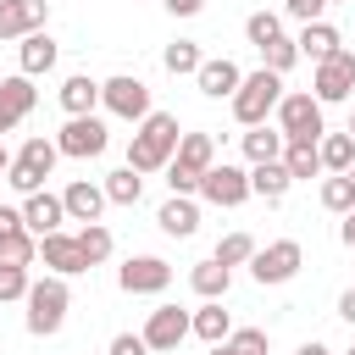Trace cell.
Instances as JSON below:
<instances>
[{
  "label": "cell",
  "instance_id": "21",
  "mask_svg": "<svg viewBox=\"0 0 355 355\" xmlns=\"http://www.w3.org/2000/svg\"><path fill=\"white\" fill-rule=\"evenodd\" d=\"M55 61H61V44H55L50 33H28V39L17 44V72H22V78H44V72H55Z\"/></svg>",
  "mask_w": 355,
  "mask_h": 355
},
{
  "label": "cell",
  "instance_id": "41",
  "mask_svg": "<svg viewBox=\"0 0 355 355\" xmlns=\"http://www.w3.org/2000/svg\"><path fill=\"white\" fill-rule=\"evenodd\" d=\"M105 355H150V344H144V338H139V333H116V338H111V349H105Z\"/></svg>",
  "mask_w": 355,
  "mask_h": 355
},
{
  "label": "cell",
  "instance_id": "9",
  "mask_svg": "<svg viewBox=\"0 0 355 355\" xmlns=\"http://www.w3.org/2000/svg\"><path fill=\"white\" fill-rule=\"evenodd\" d=\"M349 94H355V50H338V55H327V61L311 67V100L322 111L338 105V100H349Z\"/></svg>",
  "mask_w": 355,
  "mask_h": 355
},
{
  "label": "cell",
  "instance_id": "4",
  "mask_svg": "<svg viewBox=\"0 0 355 355\" xmlns=\"http://www.w3.org/2000/svg\"><path fill=\"white\" fill-rule=\"evenodd\" d=\"M216 166V139L211 133H183L178 155L166 161V189L172 194H200V178Z\"/></svg>",
  "mask_w": 355,
  "mask_h": 355
},
{
  "label": "cell",
  "instance_id": "6",
  "mask_svg": "<svg viewBox=\"0 0 355 355\" xmlns=\"http://www.w3.org/2000/svg\"><path fill=\"white\" fill-rule=\"evenodd\" d=\"M100 111H111V116H122V122H144L155 105H150V83L139 78V72H116V78H105L100 83Z\"/></svg>",
  "mask_w": 355,
  "mask_h": 355
},
{
  "label": "cell",
  "instance_id": "35",
  "mask_svg": "<svg viewBox=\"0 0 355 355\" xmlns=\"http://www.w3.org/2000/svg\"><path fill=\"white\" fill-rule=\"evenodd\" d=\"M33 261H39V239H33L28 227L0 239V266H33Z\"/></svg>",
  "mask_w": 355,
  "mask_h": 355
},
{
  "label": "cell",
  "instance_id": "22",
  "mask_svg": "<svg viewBox=\"0 0 355 355\" xmlns=\"http://www.w3.org/2000/svg\"><path fill=\"white\" fill-rule=\"evenodd\" d=\"M155 227H161L166 239H194V227H200V200H194V194H172V200L155 211Z\"/></svg>",
  "mask_w": 355,
  "mask_h": 355
},
{
  "label": "cell",
  "instance_id": "17",
  "mask_svg": "<svg viewBox=\"0 0 355 355\" xmlns=\"http://www.w3.org/2000/svg\"><path fill=\"white\" fill-rule=\"evenodd\" d=\"M194 83H200L205 100H233V89L244 83V72H239V61H227V55H205L200 72H194Z\"/></svg>",
  "mask_w": 355,
  "mask_h": 355
},
{
  "label": "cell",
  "instance_id": "40",
  "mask_svg": "<svg viewBox=\"0 0 355 355\" xmlns=\"http://www.w3.org/2000/svg\"><path fill=\"white\" fill-rule=\"evenodd\" d=\"M322 11H327V0H283V17H294L300 28L305 22H322Z\"/></svg>",
  "mask_w": 355,
  "mask_h": 355
},
{
  "label": "cell",
  "instance_id": "13",
  "mask_svg": "<svg viewBox=\"0 0 355 355\" xmlns=\"http://www.w3.org/2000/svg\"><path fill=\"white\" fill-rule=\"evenodd\" d=\"M116 283H122V294H161L172 283V266L161 255H128L116 266Z\"/></svg>",
  "mask_w": 355,
  "mask_h": 355
},
{
  "label": "cell",
  "instance_id": "8",
  "mask_svg": "<svg viewBox=\"0 0 355 355\" xmlns=\"http://www.w3.org/2000/svg\"><path fill=\"white\" fill-rule=\"evenodd\" d=\"M300 266H305V250H300V239H272L266 250H255V255H250V277H255L261 288L294 283V277H300Z\"/></svg>",
  "mask_w": 355,
  "mask_h": 355
},
{
  "label": "cell",
  "instance_id": "33",
  "mask_svg": "<svg viewBox=\"0 0 355 355\" xmlns=\"http://www.w3.org/2000/svg\"><path fill=\"white\" fill-rule=\"evenodd\" d=\"M78 250H83L89 266L111 261V250H116V244H111V227H105V222H83V227H78Z\"/></svg>",
  "mask_w": 355,
  "mask_h": 355
},
{
  "label": "cell",
  "instance_id": "29",
  "mask_svg": "<svg viewBox=\"0 0 355 355\" xmlns=\"http://www.w3.org/2000/svg\"><path fill=\"white\" fill-rule=\"evenodd\" d=\"M105 205H139L144 200V178L133 172V166H116V172H105Z\"/></svg>",
  "mask_w": 355,
  "mask_h": 355
},
{
  "label": "cell",
  "instance_id": "37",
  "mask_svg": "<svg viewBox=\"0 0 355 355\" xmlns=\"http://www.w3.org/2000/svg\"><path fill=\"white\" fill-rule=\"evenodd\" d=\"M244 39H250L255 50H266L272 39H283V17H277V11H250V22H244Z\"/></svg>",
  "mask_w": 355,
  "mask_h": 355
},
{
  "label": "cell",
  "instance_id": "32",
  "mask_svg": "<svg viewBox=\"0 0 355 355\" xmlns=\"http://www.w3.org/2000/svg\"><path fill=\"white\" fill-rule=\"evenodd\" d=\"M255 250H261V244H255L244 227H233V233H222V239H216V255H211V261H222V266L233 272V266H250V255H255Z\"/></svg>",
  "mask_w": 355,
  "mask_h": 355
},
{
  "label": "cell",
  "instance_id": "20",
  "mask_svg": "<svg viewBox=\"0 0 355 355\" xmlns=\"http://www.w3.org/2000/svg\"><path fill=\"white\" fill-rule=\"evenodd\" d=\"M33 100H39V89H33V78H0V133H11L28 111H33Z\"/></svg>",
  "mask_w": 355,
  "mask_h": 355
},
{
  "label": "cell",
  "instance_id": "19",
  "mask_svg": "<svg viewBox=\"0 0 355 355\" xmlns=\"http://www.w3.org/2000/svg\"><path fill=\"white\" fill-rule=\"evenodd\" d=\"M55 100H61L67 116H94V111H100V78H89V72H67L61 89H55Z\"/></svg>",
  "mask_w": 355,
  "mask_h": 355
},
{
  "label": "cell",
  "instance_id": "7",
  "mask_svg": "<svg viewBox=\"0 0 355 355\" xmlns=\"http://www.w3.org/2000/svg\"><path fill=\"white\" fill-rule=\"evenodd\" d=\"M277 133L283 139H305V144H316L322 133H327V116H322V105L311 100V89H288L283 100H277Z\"/></svg>",
  "mask_w": 355,
  "mask_h": 355
},
{
  "label": "cell",
  "instance_id": "51",
  "mask_svg": "<svg viewBox=\"0 0 355 355\" xmlns=\"http://www.w3.org/2000/svg\"><path fill=\"white\" fill-rule=\"evenodd\" d=\"M344 355H355V344H349V349H344Z\"/></svg>",
  "mask_w": 355,
  "mask_h": 355
},
{
  "label": "cell",
  "instance_id": "47",
  "mask_svg": "<svg viewBox=\"0 0 355 355\" xmlns=\"http://www.w3.org/2000/svg\"><path fill=\"white\" fill-rule=\"evenodd\" d=\"M6 166H11V150H6V144H0V178H6Z\"/></svg>",
  "mask_w": 355,
  "mask_h": 355
},
{
  "label": "cell",
  "instance_id": "36",
  "mask_svg": "<svg viewBox=\"0 0 355 355\" xmlns=\"http://www.w3.org/2000/svg\"><path fill=\"white\" fill-rule=\"evenodd\" d=\"M322 211H333V216H349L355 211V183L338 172V178H322Z\"/></svg>",
  "mask_w": 355,
  "mask_h": 355
},
{
  "label": "cell",
  "instance_id": "26",
  "mask_svg": "<svg viewBox=\"0 0 355 355\" xmlns=\"http://www.w3.org/2000/svg\"><path fill=\"white\" fill-rule=\"evenodd\" d=\"M189 288H194L200 300H227L233 272H227L222 261H194V266H189Z\"/></svg>",
  "mask_w": 355,
  "mask_h": 355
},
{
  "label": "cell",
  "instance_id": "24",
  "mask_svg": "<svg viewBox=\"0 0 355 355\" xmlns=\"http://www.w3.org/2000/svg\"><path fill=\"white\" fill-rule=\"evenodd\" d=\"M239 144H244V161H250V166H266V161H283V144H288V139H283L272 122H261V128H244Z\"/></svg>",
  "mask_w": 355,
  "mask_h": 355
},
{
  "label": "cell",
  "instance_id": "49",
  "mask_svg": "<svg viewBox=\"0 0 355 355\" xmlns=\"http://www.w3.org/2000/svg\"><path fill=\"white\" fill-rule=\"evenodd\" d=\"M344 178H349V183H355V161H349V172H344Z\"/></svg>",
  "mask_w": 355,
  "mask_h": 355
},
{
  "label": "cell",
  "instance_id": "5",
  "mask_svg": "<svg viewBox=\"0 0 355 355\" xmlns=\"http://www.w3.org/2000/svg\"><path fill=\"white\" fill-rule=\"evenodd\" d=\"M55 161H61L55 139H39V133H33V139H28V144L11 155V166H6V183H11V189L28 200V194H39V189H44V178L55 172Z\"/></svg>",
  "mask_w": 355,
  "mask_h": 355
},
{
  "label": "cell",
  "instance_id": "23",
  "mask_svg": "<svg viewBox=\"0 0 355 355\" xmlns=\"http://www.w3.org/2000/svg\"><path fill=\"white\" fill-rule=\"evenodd\" d=\"M294 50H300V61H311V67H316V61L338 55V50H344V39H338V28H333V22L322 17V22H305V28H300Z\"/></svg>",
  "mask_w": 355,
  "mask_h": 355
},
{
  "label": "cell",
  "instance_id": "50",
  "mask_svg": "<svg viewBox=\"0 0 355 355\" xmlns=\"http://www.w3.org/2000/svg\"><path fill=\"white\" fill-rule=\"evenodd\" d=\"M327 6H344V0H327Z\"/></svg>",
  "mask_w": 355,
  "mask_h": 355
},
{
  "label": "cell",
  "instance_id": "39",
  "mask_svg": "<svg viewBox=\"0 0 355 355\" xmlns=\"http://www.w3.org/2000/svg\"><path fill=\"white\" fill-rule=\"evenodd\" d=\"M28 266H0V300H22L28 294Z\"/></svg>",
  "mask_w": 355,
  "mask_h": 355
},
{
  "label": "cell",
  "instance_id": "12",
  "mask_svg": "<svg viewBox=\"0 0 355 355\" xmlns=\"http://www.w3.org/2000/svg\"><path fill=\"white\" fill-rule=\"evenodd\" d=\"M144 344H150V355H172L183 338H189V311L183 305H155L150 316H144V333H139Z\"/></svg>",
  "mask_w": 355,
  "mask_h": 355
},
{
  "label": "cell",
  "instance_id": "46",
  "mask_svg": "<svg viewBox=\"0 0 355 355\" xmlns=\"http://www.w3.org/2000/svg\"><path fill=\"white\" fill-rule=\"evenodd\" d=\"M294 355H333V349H327V344H322V338H311V344H300V349H294Z\"/></svg>",
  "mask_w": 355,
  "mask_h": 355
},
{
  "label": "cell",
  "instance_id": "30",
  "mask_svg": "<svg viewBox=\"0 0 355 355\" xmlns=\"http://www.w3.org/2000/svg\"><path fill=\"white\" fill-rule=\"evenodd\" d=\"M316 155H322V172L338 178V172H349V161H355V139H349V133H322V139H316Z\"/></svg>",
  "mask_w": 355,
  "mask_h": 355
},
{
  "label": "cell",
  "instance_id": "11",
  "mask_svg": "<svg viewBox=\"0 0 355 355\" xmlns=\"http://www.w3.org/2000/svg\"><path fill=\"white\" fill-rule=\"evenodd\" d=\"M200 200H205V205H222V211L244 205V200H250V172L233 166V161H216V166L200 178Z\"/></svg>",
  "mask_w": 355,
  "mask_h": 355
},
{
  "label": "cell",
  "instance_id": "14",
  "mask_svg": "<svg viewBox=\"0 0 355 355\" xmlns=\"http://www.w3.org/2000/svg\"><path fill=\"white\" fill-rule=\"evenodd\" d=\"M50 22V0H0V39H28V33H44Z\"/></svg>",
  "mask_w": 355,
  "mask_h": 355
},
{
  "label": "cell",
  "instance_id": "25",
  "mask_svg": "<svg viewBox=\"0 0 355 355\" xmlns=\"http://www.w3.org/2000/svg\"><path fill=\"white\" fill-rule=\"evenodd\" d=\"M189 333H194V338H205V344H227L233 316L222 311V300H205L200 311H189Z\"/></svg>",
  "mask_w": 355,
  "mask_h": 355
},
{
  "label": "cell",
  "instance_id": "27",
  "mask_svg": "<svg viewBox=\"0 0 355 355\" xmlns=\"http://www.w3.org/2000/svg\"><path fill=\"white\" fill-rule=\"evenodd\" d=\"M283 172H288V183L322 178V155H316V144H305V139H288V144H283Z\"/></svg>",
  "mask_w": 355,
  "mask_h": 355
},
{
  "label": "cell",
  "instance_id": "38",
  "mask_svg": "<svg viewBox=\"0 0 355 355\" xmlns=\"http://www.w3.org/2000/svg\"><path fill=\"white\" fill-rule=\"evenodd\" d=\"M294 61H300V50H294V39H288V33H283V39H272V44L261 50V67H266V72H277V78H283Z\"/></svg>",
  "mask_w": 355,
  "mask_h": 355
},
{
  "label": "cell",
  "instance_id": "18",
  "mask_svg": "<svg viewBox=\"0 0 355 355\" xmlns=\"http://www.w3.org/2000/svg\"><path fill=\"white\" fill-rule=\"evenodd\" d=\"M17 211H22V227H28L33 239H44V233H61V222H67V211H61V194H50V189L28 194Z\"/></svg>",
  "mask_w": 355,
  "mask_h": 355
},
{
  "label": "cell",
  "instance_id": "10",
  "mask_svg": "<svg viewBox=\"0 0 355 355\" xmlns=\"http://www.w3.org/2000/svg\"><path fill=\"white\" fill-rule=\"evenodd\" d=\"M105 144H111L105 116H67L61 133H55V150L72 155V161H94V155H105Z\"/></svg>",
  "mask_w": 355,
  "mask_h": 355
},
{
  "label": "cell",
  "instance_id": "2",
  "mask_svg": "<svg viewBox=\"0 0 355 355\" xmlns=\"http://www.w3.org/2000/svg\"><path fill=\"white\" fill-rule=\"evenodd\" d=\"M22 305H28V311H22L28 333H33V338H55V333L67 327V311H72V288H67V277L44 272V277H33V283H28Z\"/></svg>",
  "mask_w": 355,
  "mask_h": 355
},
{
  "label": "cell",
  "instance_id": "1",
  "mask_svg": "<svg viewBox=\"0 0 355 355\" xmlns=\"http://www.w3.org/2000/svg\"><path fill=\"white\" fill-rule=\"evenodd\" d=\"M178 139H183V128H178V116L172 111H150L139 128H133V139H128V166L144 178V172H166V161L178 155Z\"/></svg>",
  "mask_w": 355,
  "mask_h": 355
},
{
  "label": "cell",
  "instance_id": "28",
  "mask_svg": "<svg viewBox=\"0 0 355 355\" xmlns=\"http://www.w3.org/2000/svg\"><path fill=\"white\" fill-rule=\"evenodd\" d=\"M294 183H288V172H283V161H266V166H250V194L255 200H266V205H277L283 194H288Z\"/></svg>",
  "mask_w": 355,
  "mask_h": 355
},
{
  "label": "cell",
  "instance_id": "15",
  "mask_svg": "<svg viewBox=\"0 0 355 355\" xmlns=\"http://www.w3.org/2000/svg\"><path fill=\"white\" fill-rule=\"evenodd\" d=\"M39 261L55 272V277H78V272H89V261H83V250H78V233H44L39 239Z\"/></svg>",
  "mask_w": 355,
  "mask_h": 355
},
{
  "label": "cell",
  "instance_id": "16",
  "mask_svg": "<svg viewBox=\"0 0 355 355\" xmlns=\"http://www.w3.org/2000/svg\"><path fill=\"white\" fill-rule=\"evenodd\" d=\"M61 211H67V222H100L105 216V189L100 183H89V178H72L67 189H61Z\"/></svg>",
  "mask_w": 355,
  "mask_h": 355
},
{
  "label": "cell",
  "instance_id": "43",
  "mask_svg": "<svg viewBox=\"0 0 355 355\" xmlns=\"http://www.w3.org/2000/svg\"><path fill=\"white\" fill-rule=\"evenodd\" d=\"M161 6H166L172 17H200V11H205V0H161Z\"/></svg>",
  "mask_w": 355,
  "mask_h": 355
},
{
  "label": "cell",
  "instance_id": "48",
  "mask_svg": "<svg viewBox=\"0 0 355 355\" xmlns=\"http://www.w3.org/2000/svg\"><path fill=\"white\" fill-rule=\"evenodd\" d=\"M344 133H349V139H355V111H349V128H344Z\"/></svg>",
  "mask_w": 355,
  "mask_h": 355
},
{
  "label": "cell",
  "instance_id": "3",
  "mask_svg": "<svg viewBox=\"0 0 355 355\" xmlns=\"http://www.w3.org/2000/svg\"><path fill=\"white\" fill-rule=\"evenodd\" d=\"M288 89H283V78L277 72H266V67H255V72H244V83L233 89V116H239V128H261L272 111H277V100H283Z\"/></svg>",
  "mask_w": 355,
  "mask_h": 355
},
{
  "label": "cell",
  "instance_id": "45",
  "mask_svg": "<svg viewBox=\"0 0 355 355\" xmlns=\"http://www.w3.org/2000/svg\"><path fill=\"white\" fill-rule=\"evenodd\" d=\"M338 239H344V244H349V250H355V211H349V216H344V222H338Z\"/></svg>",
  "mask_w": 355,
  "mask_h": 355
},
{
  "label": "cell",
  "instance_id": "42",
  "mask_svg": "<svg viewBox=\"0 0 355 355\" xmlns=\"http://www.w3.org/2000/svg\"><path fill=\"white\" fill-rule=\"evenodd\" d=\"M6 233H22V211L17 205H0V239Z\"/></svg>",
  "mask_w": 355,
  "mask_h": 355
},
{
  "label": "cell",
  "instance_id": "44",
  "mask_svg": "<svg viewBox=\"0 0 355 355\" xmlns=\"http://www.w3.org/2000/svg\"><path fill=\"white\" fill-rule=\"evenodd\" d=\"M338 316L355 327V288H344V294H338Z\"/></svg>",
  "mask_w": 355,
  "mask_h": 355
},
{
  "label": "cell",
  "instance_id": "31",
  "mask_svg": "<svg viewBox=\"0 0 355 355\" xmlns=\"http://www.w3.org/2000/svg\"><path fill=\"white\" fill-rule=\"evenodd\" d=\"M200 61H205V55H200V44H194V39H172V44L161 50V67H166L172 78H194V72H200Z\"/></svg>",
  "mask_w": 355,
  "mask_h": 355
},
{
  "label": "cell",
  "instance_id": "34",
  "mask_svg": "<svg viewBox=\"0 0 355 355\" xmlns=\"http://www.w3.org/2000/svg\"><path fill=\"white\" fill-rule=\"evenodd\" d=\"M266 349H272V338L261 327H233L227 344H211V355H266Z\"/></svg>",
  "mask_w": 355,
  "mask_h": 355
}]
</instances>
